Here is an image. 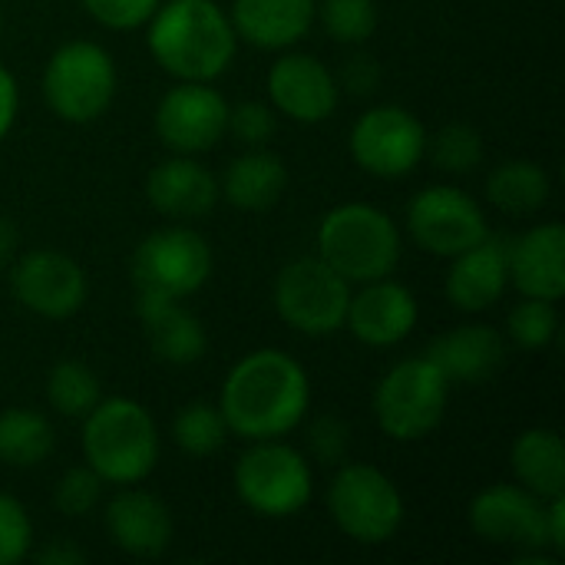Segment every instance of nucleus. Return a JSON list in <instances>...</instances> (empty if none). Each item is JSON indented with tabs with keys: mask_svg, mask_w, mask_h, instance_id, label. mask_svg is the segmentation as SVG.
Here are the masks:
<instances>
[{
	"mask_svg": "<svg viewBox=\"0 0 565 565\" xmlns=\"http://www.w3.org/2000/svg\"><path fill=\"white\" fill-rule=\"evenodd\" d=\"M546 540L556 556L565 553V497L546 500Z\"/></svg>",
	"mask_w": 565,
	"mask_h": 565,
	"instance_id": "nucleus-41",
	"label": "nucleus"
},
{
	"mask_svg": "<svg viewBox=\"0 0 565 565\" xmlns=\"http://www.w3.org/2000/svg\"><path fill=\"white\" fill-rule=\"evenodd\" d=\"M278 129V119H275V109L265 106V103H238V106H228V126L225 132H232L245 149H255V146H265Z\"/></svg>",
	"mask_w": 565,
	"mask_h": 565,
	"instance_id": "nucleus-36",
	"label": "nucleus"
},
{
	"mask_svg": "<svg viewBox=\"0 0 565 565\" xmlns=\"http://www.w3.org/2000/svg\"><path fill=\"white\" fill-rule=\"evenodd\" d=\"M420 308L407 285L387 278L364 281L361 291H351L344 328L367 348H394L407 341L417 328Z\"/></svg>",
	"mask_w": 565,
	"mask_h": 565,
	"instance_id": "nucleus-17",
	"label": "nucleus"
},
{
	"mask_svg": "<svg viewBox=\"0 0 565 565\" xmlns=\"http://www.w3.org/2000/svg\"><path fill=\"white\" fill-rule=\"evenodd\" d=\"M268 99L271 109L301 122L315 126L324 122L341 99V86L328 63L311 53H285L268 70Z\"/></svg>",
	"mask_w": 565,
	"mask_h": 565,
	"instance_id": "nucleus-16",
	"label": "nucleus"
},
{
	"mask_svg": "<svg viewBox=\"0 0 565 565\" xmlns=\"http://www.w3.org/2000/svg\"><path fill=\"white\" fill-rule=\"evenodd\" d=\"M99 377L83 361H56L46 374V401L56 414L83 420L99 404Z\"/></svg>",
	"mask_w": 565,
	"mask_h": 565,
	"instance_id": "nucleus-30",
	"label": "nucleus"
},
{
	"mask_svg": "<svg viewBox=\"0 0 565 565\" xmlns=\"http://www.w3.org/2000/svg\"><path fill=\"white\" fill-rule=\"evenodd\" d=\"M156 136L179 156L209 152L228 126V103L212 83L179 79L152 113Z\"/></svg>",
	"mask_w": 565,
	"mask_h": 565,
	"instance_id": "nucleus-13",
	"label": "nucleus"
},
{
	"mask_svg": "<svg viewBox=\"0 0 565 565\" xmlns=\"http://www.w3.org/2000/svg\"><path fill=\"white\" fill-rule=\"evenodd\" d=\"M103 480L83 463V467H73V470H66L60 480H56V487H53V507L63 513V516H70V520H79V516H86V513H93L96 510V503H99V497H103Z\"/></svg>",
	"mask_w": 565,
	"mask_h": 565,
	"instance_id": "nucleus-34",
	"label": "nucleus"
},
{
	"mask_svg": "<svg viewBox=\"0 0 565 565\" xmlns=\"http://www.w3.org/2000/svg\"><path fill=\"white\" fill-rule=\"evenodd\" d=\"M218 179L195 156H172L149 169L146 199L172 222H195L209 215L218 202Z\"/></svg>",
	"mask_w": 565,
	"mask_h": 565,
	"instance_id": "nucleus-20",
	"label": "nucleus"
},
{
	"mask_svg": "<svg viewBox=\"0 0 565 565\" xmlns=\"http://www.w3.org/2000/svg\"><path fill=\"white\" fill-rule=\"evenodd\" d=\"M86 467L113 487L142 483L159 463V427L132 397H99L79 434Z\"/></svg>",
	"mask_w": 565,
	"mask_h": 565,
	"instance_id": "nucleus-3",
	"label": "nucleus"
},
{
	"mask_svg": "<svg viewBox=\"0 0 565 565\" xmlns=\"http://www.w3.org/2000/svg\"><path fill=\"white\" fill-rule=\"evenodd\" d=\"M136 318L149 341V351L172 367L199 364L209 351V334L202 321L175 298L136 295Z\"/></svg>",
	"mask_w": 565,
	"mask_h": 565,
	"instance_id": "nucleus-22",
	"label": "nucleus"
},
{
	"mask_svg": "<svg viewBox=\"0 0 565 565\" xmlns=\"http://www.w3.org/2000/svg\"><path fill=\"white\" fill-rule=\"evenodd\" d=\"M162 0H79V7L106 30H139Z\"/></svg>",
	"mask_w": 565,
	"mask_h": 565,
	"instance_id": "nucleus-37",
	"label": "nucleus"
},
{
	"mask_svg": "<svg viewBox=\"0 0 565 565\" xmlns=\"http://www.w3.org/2000/svg\"><path fill=\"white\" fill-rule=\"evenodd\" d=\"M427 358L444 371L450 384H483L503 367L507 341L487 324H460L440 334L427 348Z\"/></svg>",
	"mask_w": 565,
	"mask_h": 565,
	"instance_id": "nucleus-23",
	"label": "nucleus"
},
{
	"mask_svg": "<svg viewBox=\"0 0 565 565\" xmlns=\"http://www.w3.org/2000/svg\"><path fill=\"white\" fill-rule=\"evenodd\" d=\"M10 291L30 315L63 321L86 305V275L70 255L56 248H33L13 262Z\"/></svg>",
	"mask_w": 565,
	"mask_h": 565,
	"instance_id": "nucleus-14",
	"label": "nucleus"
},
{
	"mask_svg": "<svg viewBox=\"0 0 565 565\" xmlns=\"http://www.w3.org/2000/svg\"><path fill=\"white\" fill-rule=\"evenodd\" d=\"M427 149L434 152V162L450 175H470L483 162V136L470 122L444 126L434 142L427 139Z\"/></svg>",
	"mask_w": 565,
	"mask_h": 565,
	"instance_id": "nucleus-32",
	"label": "nucleus"
},
{
	"mask_svg": "<svg viewBox=\"0 0 565 565\" xmlns=\"http://www.w3.org/2000/svg\"><path fill=\"white\" fill-rule=\"evenodd\" d=\"M0 33H3V10H0Z\"/></svg>",
	"mask_w": 565,
	"mask_h": 565,
	"instance_id": "nucleus-44",
	"label": "nucleus"
},
{
	"mask_svg": "<svg viewBox=\"0 0 565 565\" xmlns=\"http://www.w3.org/2000/svg\"><path fill=\"white\" fill-rule=\"evenodd\" d=\"M119 73L106 46L93 40H66L43 66V99L63 122H96L116 99Z\"/></svg>",
	"mask_w": 565,
	"mask_h": 565,
	"instance_id": "nucleus-5",
	"label": "nucleus"
},
{
	"mask_svg": "<svg viewBox=\"0 0 565 565\" xmlns=\"http://www.w3.org/2000/svg\"><path fill=\"white\" fill-rule=\"evenodd\" d=\"M510 285L523 298L559 301L565 295V228L543 222L510 242Z\"/></svg>",
	"mask_w": 565,
	"mask_h": 565,
	"instance_id": "nucleus-21",
	"label": "nucleus"
},
{
	"mask_svg": "<svg viewBox=\"0 0 565 565\" xmlns=\"http://www.w3.org/2000/svg\"><path fill=\"white\" fill-rule=\"evenodd\" d=\"M56 447L53 424L30 407L0 411V463L13 470H33L50 460Z\"/></svg>",
	"mask_w": 565,
	"mask_h": 565,
	"instance_id": "nucleus-28",
	"label": "nucleus"
},
{
	"mask_svg": "<svg viewBox=\"0 0 565 565\" xmlns=\"http://www.w3.org/2000/svg\"><path fill=\"white\" fill-rule=\"evenodd\" d=\"M106 536L116 550H122L132 559H156L172 543V513L169 507L136 487H122L103 513Z\"/></svg>",
	"mask_w": 565,
	"mask_h": 565,
	"instance_id": "nucleus-18",
	"label": "nucleus"
},
{
	"mask_svg": "<svg viewBox=\"0 0 565 565\" xmlns=\"http://www.w3.org/2000/svg\"><path fill=\"white\" fill-rule=\"evenodd\" d=\"M311 404V381L298 358L258 348L232 364L222 381L218 411L228 434L242 440H281L301 427Z\"/></svg>",
	"mask_w": 565,
	"mask_h": 565,
	"instance_id": "nucleus-1",
	"label": "nucleus"
},
{
	"mask_svg": "<svg viewBox=\"0 0 565 565\" xmlns=\"http://www.w3.org/2000/svg\"><path fill=\"white\" fill-rule=\"evenodd\" d=\"M377 79H381V70H377V63H374L371 56H351V60H348V66H344V83H348V89H354V93H371V89L377 86Z\"/></svg>",
	"mask_w": 565,
	"mask_h": 565,
	"instance_id": "nucleus-40",
	"label": "nucleus"
},
{
	"mask_svg": "<svg viewBox=\"0 0 565 565\" xmlns=\"http://www.w3.org/2000/svg\"><path fill=\"white\" fill-rule=\"evenodd\" d=\"M146 26L152 60L175 79L212 83L238 50L235 26L215 0H166Z\"/></svg>",
	"mask_w": 565,
	"mask_h": 565,
	"instance_id": "nucleus-2",
	"label": "nucleus"
},
{
	"mask_svg": "<svg viewBox=\"0 0 565 565\" xmlns=\"http://www.w3.org/2000/svg\"><path fill=\"white\" fill-rule=\"evenodd\" d=\"M401 248L404 238L397 222L367 202H344L318 225V258H324L351 285L394 275Z\"/></svg>",
	"mask_w": 565,
	"mask_h": 565,
	"instance_id": "nucleus-4",
	"label": "nucleus"
},
{
	"mask_svg": "<svg viewBox=\"0 0 565 565\" xmlns=\"http://www.w3.org/2000/svg\"><path fill=\"white\" fill-rule=\"evenodd\" d=\"M17 109H20V86L17 76L0 63V142L10 136L13 122H17Z\"/></svg>",
	"mask_w": 565,
	"mask_h": 565,
	"instance_id": "nucleus-39",
	"label": "nucleus"
},
{
	"mask_svg": "<svg viewBox=\"0 0 565 565\" xmlns=\"http://www.w3.org/2000/svg\"><path fill=\"white\" fill-rule=\"evenodd\" d=\"M354 162L377 179H404L427 156V129L404 106H374L351 129Z\"/></svg>",
	"mask_w": 565,
	"mask_h": 565,
	"instance_id": "nucleus-12",
	"label": "nucleus"
},
{
	"mask_svg": "<svg viewBox=\"0 0 565 565\" xmlns=\"http://www.w3.org/2000/svg\"><path fill=\"white\" fill-rule=\"evenodd\" d=\"M318 0H232L235 36L258 50H288L315 23Z\"/></svg>",
	"mask_w": 565,
	"mask_h": 565,
	"instance_id": "nucleus-24",
	"label": "nucleus"
},
{
	"mask_svg": "<svg viewBox=\"0 0 565 565\" xmlns=\"http://www.w3.org/2000/svg\"><path fill=\"white\" fill-rule=\"evenodd\" d=\"M33 553V520L23 503L0 493V565L23 563Z\"/></svg>",
	"mask_w": 565,
	"mask_h": 565,
	"instance_id": "nucleus-35",
	"label": "nucleus"
},
{
	"mask_svg": "<svg viewBox=\"0 0 565 565\" xmlns=\"http://www.w3.org/2000/svg\"><path fill=\"white\" fill-rule=\"evenodd\" d=\"M470 530L493 546H513L520 553L550 550L546 540V503L523 487L497 483L473 497Z\"/></svg>",
	"mask_w": 565,
	"mask_h": 565,
	"instance_id": "nucleus-15",
	"label": "nucleus"
},
{
	"mask_svg": "<svg viewBox=\"0 0 565 565\" xmlns=\"http://www.w3.org/2000/svg\"><path fill=\"white\" fill-rule=\"evenodd\" d=\"M559 331V315H556V301H543V298H523L510 318H507V334L513 344L526 348V351H543L556 341Z\"/></svg>",
	"mask_w": 565,
	"mask_h": 565,
	"instance_id": "nucleus-33",
	"label": "nucleus"
},
{
	"mask_svg": "<svg viewBox=\"0 0 565 565\" xmlns=\"http://www.w3.org/2000/svg\"><path fill=\"white\" fill-rule=\"evenodd\" d=\"M407 232L427 255L454 258L490 235L483 205L457 185H427L407 205Z\"/></svg>",
	"mask_w": 565,
	"mask_h": 565,
	"instance_id": "nucleus-11",
	"label": "nucleus"
},
{
	"mask_svg": "<svg viewBox=\"0 0 565 565\" xmlns=\"http://www.w3.org/2000/svg\"><path fill=\"white\" fill-rule=\"evenodd\" d=\"M232 483L242 507L262 520H288L301 513L315 493L308 460L281 440H252L235 463Z\"/></svg>",
	"mask_w": 565,
	"mask_h": 565,
	"instance_id": "nucleus-7",
	"label": "nucleus"
},
{
	"mask_svg": "<svg viewBox=\"0 0 565 565\" xmlns=\"http://www.w3.org/2000/svg\"><path fill=\"white\" fill-rule=\"evenodd\" d=\"M285 185H288L285 159L268 152L265 146H255L228 162L218 192L225 195L228 205L242 212H268L281 202Z\"/></svg>",
	"mask_w": 565,
	"mask_h": 565,
	"instance_id": "nucleus-25",
	"label": "nucleus"
},
{
	"mask_svg": "<svg viewBox=\"0 0 565 565\" xmlns=\"http://www.w3.org/2000/svg\"><path fill=\"white\" fill-rule=\"evenodd\" d=\"M510 467L520 487L540 497L543 503L565 497V444L556 430H523L510 450Z\"/></svg>",
	"mask_w": 565,
	"mask_h": 565,
	"instance_id": "nucleus-26",
	"label": "nucleus"
},
{
	"mask_svg": "<svg viewBox=\"0 0 565 565\" xmlns=\"http://www.w3.org/2000/svg\"><path fill=\"white\" fill-rule=\"evenodd\" d=\"M447 401L450 381L427 354H420L394 364L381 377L371 407L381 434H387L397 444H417L440 427Z\"/></svg>",
	"mask_w": 565,
	"mask_h": 565,
	"instance_id": "nucleus-6",
	"label": "nucleus"
},
{
	"mask_svg": "<svg viewBox=\"0 0 565 565\" xmlns=\"http://www.w3.org/2000/svg\"><path fill=\"white\" fill-rule=\"evenodd\" d=\"M315 17L321 20L328 36H334L338 43H351V46L374 36L377 20H381L374 0H318Z\"/></svg>",
	"mask_w": 565,
	"mask_h": 565,
	"instance_id": "nucleus-31",
	"label": "nucleus"
},
{
	"mask_svg": "<svg viewBox=\"0 0 565 565\" xmlns=\"http://www.w3.org/2000/svg\"><path fill=\"white\" fill-rule=\"evenodd\" d=\"M36 563H43V565H79V563H83V553H79L76 546L63 543V540H53V543H46L43 550H36Z\"/></svg>",
	"mask_w": 565,
	"mask_h": 565,
	"instance_id": "nucleus-42",
	"label": "nucleus"
},
{
	"mask_svg": "<svg viewBox=\"0 0 565 565\" xmlns=\"http://www.w3.org/2000/svg\"><path fill=\"white\" fill-rule=\"evenodd\" d=\"M172 440L185 457H195V460L215 457L228 440V427H225L218 404H205V401L185 404L172 420Z\"/></svg>",
	"mask_w": 565,
	"mask_h": 565,
	"instance_id": "nucleus-29",
	"label": "nucleus"
},
{
	"mask_svg": "<svg viewBox=\"0 0 565 565\" xmlns=\"http://www.w3.org/2000/svg\"><path fill=\"white\" fill-rule=\"evenodd\" d=\"M215 255L205 235L189 225H166L149 232L129 262V278L136 295L185 301L205 288L212 278Z\"/></svg>",
	"mask_w": 565,
	"mask_h": 565,
	"instance_id": "nucleus-8",
	"label": "nucleus"
},
{
	"mask_svg": "<svg viewBox=\"0 0 565 565\" xmlns=\"http://www.w3.org/2000/svg\"><path fill=\"white\" fill-rule=\"evenodd\" d=\"M271 298L288 328L305 338H331L344 328L351 281L341 278L324 258L305 255L278 271Z\"/></svg>",
	"mask_w": 565,
	"mask_h": 565,
	"instance_id": "nucleus-10",
	"label": "nucleus"
},
{
	"mask_svg": "<svg viewBox=\"0 0 565 565\" xmlns=\"http://www.w3.org/2000/svg\"><path fill=\"white\" fill-rule=\"evenodd\" d=\"M450 271H447V301L457 311L477 315L493 308L507 288H510V242L500 235H487L477 245H470L467 252L450 258Z\"/></svg>",
	"mask_w": 565,
	"mask_h": 565,
	"instance_id": "nucleus-19",
	"label": "nucleus"
},
{
	"mask_svg": "<svg viewBox=\"0 0 565 565\" xmlns=\"http://www.w3.org/2000/svg\"><path fill=\"white\" fill-rule=\"evenodd\" d=\"M328 513L334 526L361 543H391L404 526V497L397 483L371 463H344L328 487Z\"/></svg>",
	"mask_w": 565,
	"mask_h": 565,
	"instance_id": "nucleus-9",
	"label": "nucleus"
},
{
	"mask_svg": "<svg viewBox=\"0 0 565 565\" xmlns=\"http://www.w3.org/2000/svg\"><path fill=\"white\" fill-rule=\"evenodd\" d=\"M550 175L533 159L500 162L487 175V202L507 215H533L550 202Z\"/></svg>",
	"mask_w": 565,
	"mask_h": 565,
	"instance_id": "nucleus-27",
	"label": "nucleus"
},
{
	"mask_svg": "<svg viewBox=\"0 0 565 565\" xmlns=\"http://www.w3.org/2000/svg\"><path fill=\"white\" fill-rule=\"evenodd\" d=\"M351 447V430L338 417H321L311 427V450L321 463H341Z\"/></svg>",
	"mask_w": 565,
	"mask_h": 565,
	"instance_id": "nucleus-38",
	"label": "nucleus"
},
{
	"mask_svg": "<svg viewBox=\"0 0 565 565\" xmlns=\"http://www.w3.org/2000/svg\"><path fill=\"white\" fill-rule=\"evenodd\" d=\"M17 255V228L10 218L0 215V265H7Z\"/></svg>",
	"mask_w": 565,
	"mask_h": 565,
	"instance_id": "nucleus-43",
	"label": "nucleus"
}]
</instances>
